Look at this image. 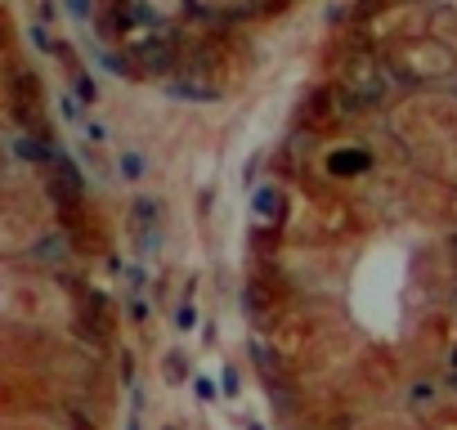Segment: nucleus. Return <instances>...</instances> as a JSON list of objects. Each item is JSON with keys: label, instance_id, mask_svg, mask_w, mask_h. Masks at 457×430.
Wrapping results in <instances>:
<instances>
[{"label": "nucleus", "instance_id": "nucleus-1", "mask_svg": "<svg viewBox=\"0 0 457 430\" xmlns=\"http://www.w3.org/2000/svg\"><path fill=\"white\" fill-rule=\"evenodd\" d=\"M121 170H126L130 179H139V175H144V161H139V157H130V152H126V157H121Z\"/></svg>", "mask_w": 457, "mask_h": 430}, {"label": "nucleus", "instance_id": "nucleus-2", "mask_svg": "<svg viewBox=\"0 0 457 430\" xmlns=\"http://www.w3.org/2000/svg\"><path fill=\"white\" fill-rule=\"evenodd\" d=\"M175 328H179V332L193 328V310H179V323H175Z\"/></svg>", "mask_w": 457, "mask_h": 430}, {"label": "nucleus", "instance_id": "nucleus-3", "mask_svg": "<svg viewBox=\"0 0 457 430\" xmlns=\"http://www.w3.org/2000/svg\"><path fill=\"white\" fill-rule=\"evenodd\" d=\"M68 5H72V14H85V9H90L85 0H68Z\"/></svg>", "mask_w": 457, "mask_h": 430}]
</instances>
